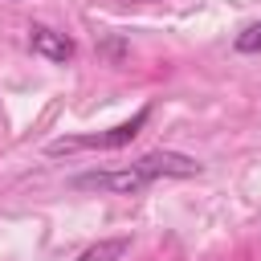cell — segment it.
Instances as JSON below:
<instances>
[{
  "label": "cell",
  "instance_id": "obj_1",
  "mask_svg": "<svg viewBox=\"0 0 261 261\" xmlns=\"http://www.w3.org/2000/svg\"><path fill=\"white\" fill-rule=\"evenodd\" d=\"M147 118H151V110L143 106L135 118H126V122H118V126H110V130H94V135H65V139H53L45 151L49 155H77V151H118V147H126L143 126H147Z\"/></svg>",
  "mask_w": 261,
  "mask_h": 261
},
{
  "label": "cell",
  "instance_id": "obj_2",
  "mask_svg": "<svg viewBox=\"0 0 261 261\" xmlns=\"http://www.w3.org/2000/svg\"><path fill=\"white\" fill-rule=\"evenodd\" d=\"M151 179L130 163V167H102V171H82L73 175V188L82 192H106V196H139Z\"/></svg>",
  "mask_w": 261,
  "mask_h": 261
},
{
  "label": "cell",
  "instance_id": "obj_3",
  "mask_svg": "<svg viewBox=\"0 0 261 261\" xmlns=\"http://www.w3.org/2000/svg\"><path fill=\"white\" fill-rule=\"evenodd\" d=\"M135 167H139L147 179H192V175L204 171L200 159L179 155V151H147L143 159H135Z\"/></svg>",
  "mask_w": 261,
  "mask_h": 261
},
{
  "label": "cell",
  "instance_id": "obj_4",
  "mask_svg": "<svg viewBox=\"0 0 261 261\" xmlns=\"http://www.w3.org/2000/svg\"><path fill=\"white\" fill-rule=\"evenodd\" d=\"M29 49L37 53V57H45V61H53V65H65V61H73V41L65 37V33H57V29H49V24H33L29 29Z\"/></svg>",
  "mask_w": 261,
  "mask_h": 261
},
{
  "label": "cell",
  "instance_id": "obj_5",
  "mask_svg": "<svg viewBox=\"0 0 261 261\" xmlns=\"http://www.w3.org/2000/svg\"><path fill=\"white\" fill-rule=\"evenodd\" d=\"M126 249H130V241H126V237H114V241H98V245L82 249L77 261H122Z\"/></svg>",
  "mask_w": 261,
  "mask_h": 261
},
{
  "label": "cell",
  "instance_id": "obj_6",
  "mask_svg": "<svg viewBox=\"0 0 261 261\" xmlns=\"http://www.w3.org/2000/svg\"><path fill=\"white\" fill-rule=\"evenodd\" d=\"M232 49H237V53H261V20L249 24V29H241V33L232 37Z\"/></svg>",
  "mask_w": 261,
  "mask_h": 261
},
{
  "label": "cell",
  "instance_id": "obj_7",
  "mask_svg": "<svg viewBox=\"0 0 261 261\" xmlns=\"http://www.w3.org/2000/svg\"><path fill=\"white\" fill-rule=\"evenodd\" d=\"M4 4H16V0H4Z\"/></svg>",
  "mask_w": 261,
  "mask_h": 261
}]
</instances>
